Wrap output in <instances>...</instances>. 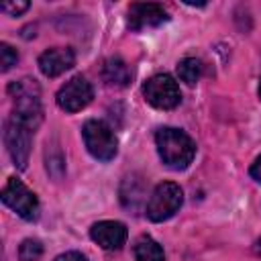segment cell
Wrapping results in <instances>:
<instances>
[{
    "label": "cell",
    "instance_id": "9",
    "mask_svg": "<svg viewBox=\"0 0 261 261\" xmlns=\"http://www.w3.org/2000/svg\"><path fill=\"white\" fill-rule=\"evenodd\" d=\"M167 18H169V14L161 4L137 2V4H130L126 22L133 31H143V29H153V27L163 24V22H167Z\"/></svg>",
    "mask_w": 261,
    "mask_h": 261
},
{
    "label": "cell",
    "instance_id": "7",
    "mask_svg": "<svg viewBox=\"0 0 261 261\" xmlns=\"http://www.w3.org/2000/svg\"><path fill=\"white\" fill-rule=\"evenodd\" d=\"M33 128L20 124L18 120H14L12 116L6 120L4 126V141H6V149L12 157V163L18 169H24L29 163V153H31V143H33Z\"/></svg>",
    "mask_w": 261,
    "mask_h": 261
},
{
    "label": "cell",
    "instance_id": "23",
    "mask_svg": "<svg viewBox=\"0 0 261 261\" xmlns=\"http://www.w3.org/2000/svg\"><path fill=\"white\" fill-rule=\"evenodd\" d=\"M259 98H261V82H259Z\"/></svg>",
    "mask_w": 261,
    "mask_h": 261
},
{
    "label": "cell",
    "instance_id": "8",
    "mask_svg": "<svg viewBox=\"0 0 261 261\" xmlns=\"http://www.w3.org/2000/svg\"><path fill=\"white\" fill-rule=\"evenodd\" d=\"M94 98V90L84 75H73L57 92V106L65 112H77L86 108Z\"/></svg>",
    "mask_w": 261,
    "mask_h": 261
},
{
    "label": "cell",
    "instance_id": "10",
    "mask_svg": "<svg viewBox=\"0 0 261 261\" xmlns=\"http://www.w3.org/2000/svg\"><path fill=\"white\" fill-rule=\"evenodd\" d=\"M75 63V53L69 47H51L41 53L39 57V69L47 77H57L63 71L71 69Z\"/></svg>",
    "mask_w": 261,
    "mask_h": 261
},
{
    "label": "cell",
    "instance_id": "12",
    "mask_svg": "<svg viewBox=\"0 0 261 261\" xmlns=\"http://www.w3.org/2000/svg\"><path fill=\"white\" fill-rule=\"evenodd\" d=\"M102 80H104L108 86L124 88V86H128V82H130V69H128V65H126L120 57H110V59H106L104 65H102Z\"/></svg>",
    "mask_w": 261,
    "mask_h": 261
},
{
    "label": "cell",
    "instance_id": "17",
    "mask_svg": "<svg viewBox=\"0 0 261 261\" xmlns=\"http://www.w3.org/2000/svg\"><path fill=\"white\" fill-rule=\"evenodd\" d=\"M18 61V53L14 47H10L8 43H0V69L8 71L12 65H16Z\"/></svg>",
    "mask_w": 261,
    "mask_h": 261
},
{
    "label": "cell",
    "instance_id": "22",
    "mask_svg": "<svg viewBox=\"0 0 261 261\" xmlns=\"http://www.w3.org/2000/svg\"><path fill=\"white\" fill-rule=\"evenodd\" d=\"M253 251H255L257 255H261V239H259V241H257V243L253 245Z\"/></svg>",
    "mask_w": 261,
    "mask_h": 261
},
{
    "label": "cell",
    "instance_id": "1",
    "mask_svg": "<svg viewBox=\"0 0 261 261\" xmlns=\"http://www.w3.org/2000/svg\"><path fill=\"white\" fill-rule=\"evenodd\" d=\"M8 94L14 102L12 118L29 128H37L43 120V106H41V88L37 80L22 77L8 84Z\"/></svg>",
    "mask_w": 261,
    "mask_h": 261
},
{
    "label": "cell",
    "instance_id": "6",
    "mask_svg": "<svg viewBox=\"0 0 261 261\" xmlns=\"http://www.w3.org/2000/svg\"><path fill=\"white\" fill-rule=\"evenodd\" d=\"M2 202L24 220H37L39 218V200H37V196L16 177H10L4 184Z\"/></svg>",
    "mask_w": 261,
    "mask_h": 261
},
{
    "label": "cell",
    "instance_id": "11",
    "mask_svg": "<svg viewBox=\"0 0 261 261\" xmlns=\"http://www.w3.org/2000/svg\"><path fill=\"white\" fill-rule=\"evenodd\" d=\"M90 237L106 251H116L126 243V226L116 220H102L90 228Z\"/></svg>",
    "mask_w": 261,
    "mask_h": 261
},
{
    "label": "cell",
    "instance_id": "16",
    "mask_svg": "<svg viewBox=\"0 0 261 261\" xmlns=\"http://www.w3.org/2000/svg\"><path fill=\"white\" fill-rule=\"evenodd\" d=\"M43 255V245L37 239H24L18 247V259L20 261H39Z\"/></svg>",
    "mask_w": 261,
    "mask_h": 261
},
{
    "label": "cell",
    "instance_id": "2",
    "mask_svg": "<svg viewBox=\"0 0 261 261\" xmlns=\"http://www.w3.org/2000/svg\"><path fill=\"white\" fill-rule=\"evenodd\" d=\"M155 145L161 161L171 169H186L196 155L194 141L179 128H171V126L159 128L155 133Z\"/></svg>",
    "mask_w": 261,
    "mask_h": 261
},
{
    "label": "cell",
    "instance_id": "18",
    "mask_svg": "<svg viewBox=\"0 0 261 261\" xmlns=\"http://www.w3.org/2000/svg\"><path fill=\"white\" fill-rule=\"evenodd\" d=\"M47 171L53 177H59L63 173V157H61L59 149L55 151V155H51V151L47 149Z\"/></svg>",
    "mask_w": 261,
    "mask_h": 261
},
{
    "label": "cell",
    "instance_id": "14",
    "mask_svg": "<svg viewBox=\"0 0 261 261\" xmlns=\"http://www.w3.org/2000/svg\"><path fill=\"white\" fill-rule=\"evenodd\" d=\"M135 261H165V255L157 241L143 234L135 243Z\"/></svg>",
    "mask_w": 261,
    "mask_h": 261
},
{
    "label": "cell",
    "instance_id": "13",
    "mask_svg": "<svg viewBox=\"0 0 261 261\" xmlns=\"http://www.w3.org/2000/svg\"><path fill=\"white\" fill-rule=\"evenodd\" d=\"M120 200L126 208L137 210L145 202V181L139 175H128L124 177L120 186Z\"/></svg>",
    "mask_w": 261,
    "mask_h": 261
},
{
    "label": "cell",
    "instance_id": "5",
    "mask_svg": "<svg viewBox=\"0 0 261 261\" xmlns=\"http://www.w3.org/2000/svg\"><path fill=\"white\" fill-rule=\"evenodd\" d=\"M143 96L151 106L159 110H171L181 102L179 86L169 73H157L149 77L143 86Z\"/></svg>",
    "mask_w": 261,
    "mask_h": 261
},
{
    "label": "cell",
    "instance_id": "21",
    "mask_svg": "<svg viewBox=\"0 0 261 261\" xmlns=\"http://www.w3.org/2000/svg\"><path fill=\"white\" fill-rule=\"evenodd\" d=\"M251 177L261 184V155H259V157L253 161V165H251Z\"/></svg>",
    "mask_w": 261,
    "mask_h": 261
},
{
    "label": "cell",
    "instance_id": "15",
    "mask_svg": "<svg viewBox=\"0 0 261 261\" xmlns=\"http://www.w3.org/2000/svg\"><path fill=\"white\" fill-rule=\"evenodd\" d=\"M177 75H179L181 82L194 86V84L200 80V75H202V63H200V59H196V57H186V59H181V61L177 63Z\"/></svg>",
    "mask_w": 261,
    "mask_h": 261
},
{
    "label": "cell",
    "instance_id": "20",
    "mask_svg": "<svg viewBox=\"0 0 261 261\" xmlns=\"http://www.w3.org/2000/svg\"><path fill=\"white\" fill-rule=\"evenodd\" d=\"M53 261H88V259H86V255H82L77 251H67V253L57 255Z\"/></svg>",
    "mask_w": 261,
    "mask_h": 261
},
{
    "label": "cell",
    "instance_id": "4",
    "mask_svg": "<svg viewBox=\"0 0 261 261\" xmlns=\"http://www.w3.org/2000/svg\"><path fill=\"white\" fill-rule=\"evenodd\" d=\"M82 137L86 143V149L100 161H110L116 155L118 143L112 133V128L102 120H88L82 128Z\"/></svg>",
    "mask_w": 261,
    "mask_h": 261
},
{
    "label": "cell",
    "instance_id": "19",
    "mask_svg": "<svg viewBox=\"0 0 261 261\" xmlns=\"http://www.w3.org/2000/svg\"><path fill=\"white\" fill-rule=\"evenodd\" d=\"M29 2H4L2 6H0V10L2 12H6L8 16H18V14H22L24 10H29Z\"/></svg>",
    "mask_w": 261,
    "mask_h": 261
},
{
    "label": "cell",
    "instance_id": "3",
    "mask_svg": "<svg viewBox=\"0 0 261 261\" xmlns=\"http://www.w3.org/2000/svg\"><path fill=\"white\" fill-rule=\"evenodd\" d=\"M181 202H184L181 188L173 181H163L153 190L147 202V216L153 222H163L179 210Z\"/></svg>",
    "mask_w": 261,
    "mask_h": 261
}]
</instances>
